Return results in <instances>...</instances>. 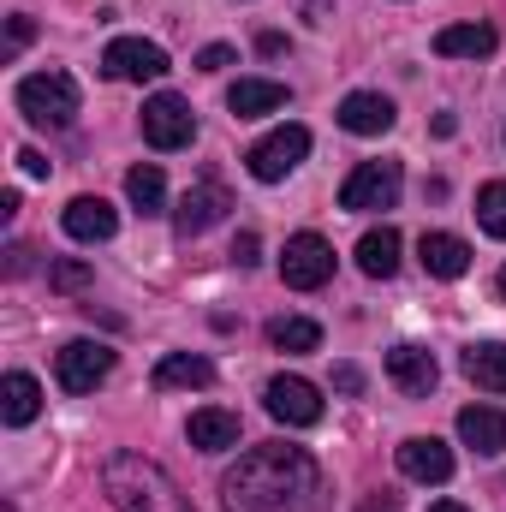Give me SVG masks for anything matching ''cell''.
Listing matches in <instances>:
<instances>
[{"label": "cell", "instance_id": "19", "mask_svg": "<svg viewBox=\"0 0 506 512\" xmlns=\"http://www.w3.org/2000/svg\"><path fill=\"white\" fill-rule=\"evenodd\" d=\"M185 435H191V447H203V453H227V447H239V411L203 405V411H191Z\"/></svg>", "mask_w": 506, "mask_h": 512}, {"label": "cell", "instance_id": "28", "mask_svg": "<svg viewBox=\"0 0 506 512\" xmlns=\"http://www.w3.org/2000/svg\"><path fill=\"white\" fill-rule=\"evenodd\" d=\"M90 280H96V274H90V262H78V256H60V262L48 268V286H54V292H84Z\"/></svg>", "mask_w": 506, "mask_h": 512}, {"label": "cell", "instance_id": "25", "mask_svg": "<svg viewBox=\"0 0 506 512\" xmlns=\"http://www.w3.org/2000/svg\"><path fill=\"white\" fill-rule=\"evenodd\" d=\"M268 346L286 352V358H304V352L322 346V328L310 316H280V322H268Z\"/></svg>", "mask_w": 506, "mask_h": 512}, {"label": "cell", "instance_id": "2", "mask_svg": "<svg viewBox=\"0 0 506 512\" xmlns=\"http://www.w3.org/2000/svg\"><path fill=\"white\" fill-rule=\"evenodd\" d=\"M102 495L114 501V512H191V501L179 495V483L155 459H143V453H108Z\"/></svg>", "mask_w": 506, "mask_h": 512}, {"label": "cell", "instance_id": "26", "mask_svg": "<svg viewBox=\"0 0 506 512\" xmlns=\"http://www.w3.org/2000/svg\"><path fill=\"white\" fill-rule=\"evenodd\" d=\"M126 197H131L137 215H161V209H167V179H161L155 161H143V167H131L126 173Z\"/></svg>", "mask_w": 506, "mask_h": 512}, {"label": "cell", "instance_id": "7", "mask_svg": "<svg viewBox=\"0 0 506 512\" xmlns=\"http://www.w3.org/2000/svg\"><path fill=\"white\" fill-rule=\"evenodd\" d=\"M280 280L292 292H322L334 280V245L322 233H292L286 251H280Z\"/></svg>", "mask_w": 506, "mask_h": 512}, {"label": "cell", "instance_id": "38", "mask_svg": "<svg viewBox=\"0 0 506 512\" xmlns=\"http://www.w3.org/2000/svg\"><path fill=\"white\" fill-rule=\"evenodd\" d=\"M495 292H501V298H506V268H501V274H495Z\"/></svg>", "mask_w": 506, "mask_h": 512}, {"label": "cell", "instance_id": "29", "mask_svg": "<svg viewBox=\"0 0 506 512\" xmlns=\"http://www.w3.org/2000/svg\"><path fill=\"white\" fill-rule=\"evenodd\" d=\"M30 36H36V24H30V12H12V24H6V60H18V54L30 48Z\"/></svg>", "mask_w": 506, "mask_h": 512}, {"label": "cell", "instance_id": "22", "mask_svg": "<svg viewBox=\"0 0 506 512\" xmlns=\"http://www.w3.org/2000/svg\"><path fill=\"white\" fill-rule=\"evenodd\" d=\"M149 382H155V393H173V387H215V364L197 358V352H167Z\"/></svg>", "mask_w": 506, "mask_h": 512}, {"label": "cell", "instance_id": "1", "mask_svg": "<svg viewBox=\"0 0 506 512\" xmlns=\"http://www.w3.org/2000/svg\"><path fill=\"white\" fill-rule=\"evenodd\" d=\"M322 471L304 447H286V441H268L239 453V465L221 477V507L227 512H304L316 495Z\"/></svg>", "mask_w": 506, "mask_h": 512}, {"label": "cell", "instance_id": "24", "mask_svg": "<svg viewBox=\"0 0 506 512\" xmlns=\"http://www.w3.org/2000/svg\"><path fill=\"white\" fill-rule=\"evenodd\" d=\"M399 251H405V239H399L393 227H370V233L358 239V268H364L370 280H393V274H399Z\"/></svg>", "mask_w": 506, "mask_h": 512}, {"label": "cell", "instance_id": "34", "mask_svg": "<svg viewBox=\"0 0 506 512\" xmlns=\"http://www.w3.org/2000/svg\"><path fill=\"white\" fill-rule=\"evenodd\" d=\"M256 54H268V60L286 54V36H280V30H262V36H256Z\"/></svg>", "mask_w": 506, "mask_h": 512}, {"label": "cell", "instance_id": "31", "mask_svg": "<svg viewBox=\"0 0 506 512\" xmlns=\"http://www.w3.org/2000/svg\"><path fill=\"white\" fill-rule=\"evenodd\" d=\"M256 251H262L256 233H239V239H233V262H239V268H256Z\"/></svg>", "mask_w": 506, "mask_h": 512}, {"label": "cell", "instance_id": "27", "mask_svg": "<svg viewBox=\"0 0 506 512\" xmlns=\"http://www.w3.org/2000/svg\"><path fill=\"white\" fill-rule=\"evenodd\" d=\"M477 227H483L489 239H506V179H489V185L477 191Z\"/></svg>", "mask_w": 506, "mask_h": 512}, {"label": "cell", "instance_id": "35", "mask_svg": "<svg viewBox=\"0 0 506 512\" xmlns=\"http://www.w3.org/2000/svg\"><path fill=\"white\" fill-rule=\"evenodd\" d=\"M358 512H399V501H393V495H370Z\"/></svg>", "mask_w": 506, "mask_h": 512}, {"label": "cell", "instance_id": "5", "mask_svg": "<svg viewBox=\"0 0 506 512\" xmlns=\"http://www.w3.org/2000/svg\"><path fill=\"white\" fill-rule=\"evenodd\" d=\"M102 72H108V78H120V84H161V78L173 72V60H167V48H161V42L114 36V42L102 48Z\"/></svg>", "mask_w": 506, "mask_h": 512}, {"label": "cell", "instance_id": "36", "mask_svg": "<svg viewBox=\"0 0 506 512\" xmlns=\"http://www.w3.org/2000/svg\"><path fill=\"white\" fill-rule=\"evenodd\" d=\"M304 12H310V24H328V0H304Z\"/></svg>", "mask_w": 506, "mask_h": 512}, {"label": "cell", "instance_id": "17", "mask_svg": "<svg viewBox=\"0 0 506 512\" xmlns=\"http://www.w3.org/2000/svg\"><path fill=\"white\" fill-rule=\"evenodd\" d=\"M292 102V90L286 84H274V78H239L233 90H227V108L239 114V120H262V114H280Z\"/></svg>", "mask_w": 506, "mask_h": 512}, {"label": "cell", "instance_id": "14", "mask_svg": "<svg viewBox=\"0 0 506 512\" xmlns=\"http://www.w3.org/2000/svg\"><path fill=\"white\" fill-rule=\"evenodd\" d=\"M387 382L399 387V393H411V399H429L435 382H441V364L423 346H393L387 352Z\"/></svg>", "mask_w": 506, "mask_h": 512}, {"label": "cell", "instance_id": "11", "mask_svg": "<svg viewBox=\"0 0 506 512\" xmlns=\"http://www.w3.org/2000/svg\"><path fill=\"white\" fill-rule=\"evenodd\" d=\"M227 209H233L227 185L203 179V185H191V191L179 197V209H173V233H179V239H197V233H209L215 221H227Z\"/></svg>", "mask_w": 506, "mask_h": 512}, {"label": "cell", "instance_id": "15", "mask_svg": "<svg viewBox=\"0 0 506 512\" xmlns=\"http://www.w3.org/2000/svg\"><path fill=\"white\" fill-rule=\"evenodd\" d=\"M459 441L477 447L483 459L506 453V411L501 405H465V411H459Z\"/></svg>", "mask_w": 506, "mask_h": 512}, {"label": "cell", "instance_id": "23", "mask_svg": "<svg viewBox=\"0 0 506 512\" xmlns=\"http://www.w3.org/2000/svg\"><path fill=\"white\" fill-rule=\"evenodd\" d=\"M459 370L483 387V393H506V346L501 340H471L465 358H459Z\"/></svg>", "mask_w": 506, "mask_h": 512}, {"label": "cell", "instance_id": "10", "mask_svg": "<svg viewBox=\"0 0 506 512\" xmlns=\"http://www.w3.org/2000/svg\"><path fill=\"white\" fill-rule=\"evenodd\" d=\"M262 405L286 429H316L322 423V393H316V382H304V376H274V382L262 387Z\"/></svg>", "mask_w": 506, "mask_h": 512}, {"label": "cell", "instance_id": "21", "mask_svg": "<svg viewBox=\"0 0 506 512\" xmlns=\"http://www.w3.org/2000/svg\"><path fill=\"white\" fill-rule=\"evenodd\" d=\"M417 256H423V268H429L435 280H459V274L471 268V245H465L459 233H423V239H417Z\"/></svg>", "mask_w": 506, "mask_h": 512}, {"label": "cell", "instance_id": "12", "mask_svg": "<svg viewBox=\"0 0 506 512\" xmlns=\"http://www.w3.org/2000/svg\"><path fill=\"white\" fill-rule=\"evenodd\" d=\"M393 459H399V477H411V483H447L453 477V447L435 435H405Z\"/></svg>", "mask_w": 506, "mask_h": 512}, {"label": "cell", "instance_id": "32", "mask_svg": "<svg viewBox=\"0 0 506 512\" xmlns=\"http://www.w3.org/2000/svg\"><path fill=\"white\" fill-rule=\"evenodd\" d=\"M334 387H340V393H364V370H358V364H340V370H334Z\"/></svg>", "mask_w": 506, "mask_h": 512}, {"label": "cell", "instance_id": "16", "mask_svg": "<svg viewBox=\"0 0 506 512\" xmlns=\"http://www.w3.org/2000/svg\"><path fill=\"white\" fill-rule=\"evenodd\" d=\"M393 102L376 96V90H352L346 102H340V126L352 131V137H381V131H393Z\"/></svg>", "mask_w": 506, "mask_h": 512}, {"label": "cell", "instance_id": "9", "mask_svg": "<svg viewBox=\"0 0 506 512\" xmlns=\"http://www.w3.org/2000/svg\"><path fill=\"white\" fill-rule=\"evenodd\" d=\"M54 376H60L66 393H96L114 376V346H102V340H66L60 358H54Z\"/></svg>", "mask_w": 506, "mask_h": 512}, {"label": "cell", "instance_id": "37", "mask_svg": "<svg viewBox=\"0 0 506 512\" xmlns=\"http://www.w3.org/2000/svg\"><path fill=\"white\" fill-rule=\"evenodd\" d=\"M429 512H471V507H465V501H435Z\"/></svg>", "mask_w": 506, "mask_h": 512}, {"label": "cell", "instance_id": "4", "mask_svg": "<svg viewBox=\"0 0 506 512\" xmlns=\"http://www.w3.org/2000/svg\"><path fill=\"white\" fill-rule=\"evenodd\" d=\"M405 191V167L399 161H358L352 179L340 185V209L352 215H376V209H393Z\"/></svg>", "mask_w": 506, "mask_h": 512}, {"label": "cell", "instance_id": "3", "mask_svg": "<svg viewBox=\"0 0 506 512\" xmlns=\"http://www.w3.org/2000/svg\"><path fill=\"white\" fill-rule=\"evenodd\" d=\"M18 114L30 126L66 131L78 120V84H72V72H30V78H18Z\"/></svg>", "mask_w": 506, "mask_h": 512}, {"label": "cell", "instance_id": "30", "mask_svg": "<svg viewBox=\"0 0 506 512\" xmlns=\"http://www.w3.org/2000/svg\"><path fill=\"white\" fill-rule=\"evenodd\" d=\"M227 66H233V48H227V42H209V48L197 54V72H227Z\"/></svg>", "mask_w": 506, "mask_h": 512}, {"label": "cell", "instance_id": "6", "mask_svg": "<svg viewBox=\"0 0 506 512\" xmlns=\"http://www.w3.org/2000/svg\"><path fill=\"white\" fill-rule=\"evenodd\" d=\"M191 137H197V114H191V102H185V96L155 90V96L143 102V143H149V149L173 155V149H185Z\"/></svg>", "mask_w": 506, "mask_h": 512}, {"label": "cell", "instance_id": "18", "mask_svg": "<svg viewBox=\"0 0 506 512\" xmlns=\"http://www.w3.org/2000/svg\"><path fill=\"white\" fill-rule=\"evenodd\" d=\"M495 48H501V36L489 24H447V30H435V54L441 60H489Z\"/></svg>", "mask_w": 506, "mask_h": 512}, {"label": "cell", "instance_id": "8", "mask_svg": "<svg viewBox=\"0 0 506 512\" xmlns=\"http://www.w3.org/2000/svg\"><path fill=\"white\" fill-rule=\"evenodd\" d=\"M304 155H310V131L304 126H274L268 137H256L251 149H245V167H251V179H262V185H280Z\"/></svg>", "mask_w": 506, "mask_h": 512}, {"label": "cell", "instance_id": "33", "mask_svg": "<svg viewBox=\"0 0 506 512\" xmlns=\"http://www.w3.org/2000/svg\"><path fill=\"white\" fill-rule=\"evenodd\" d=\"M18 167H24L30 179H48V161H42V149H18Z\"/></svg>", "mask_w": 506, "mask_h": 512}, {"label": "cell", "instance_id": "13", "mask_svg": "<svg viewBox=\"0 0 506 512\" xmlns=\"http://www.w3.org/2000/svg\"><path fill=\"white\" fill-rule=\"evenodd\" d=\"M60 227H66V239H78V245H108V239L120 233V215H114L108 197H72L66 215H60Z\"/></svg>", "mask_w": 506, "mask_h": 512}, {"label": "cell", "instance_id": "20", "mask_svg": "<svg viewBox=\"0 0 506 512\" xmlns=\"http://www.w3.org/2000/svg\"><path fill=\"white\" fill-rule=\"evenodd\" d=\"M36 411H42V382L24 376V370H6V382H0V423L24 429V423H36Z\"/></svg>", "mask_w": 506, "mask_h": 512}]
</instances>
